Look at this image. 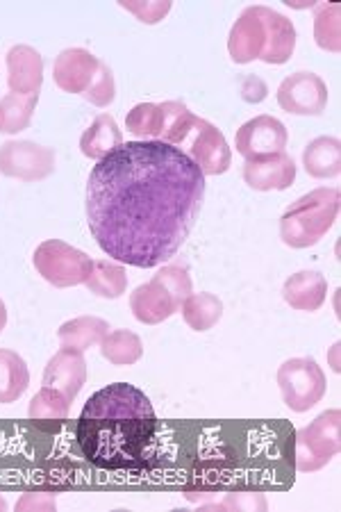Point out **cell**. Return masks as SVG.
<instances>
[{"mask_svg": "<svg viewBox=\"0 0 341 512\" xmlns=\"http://www.w3.org/2000/svg\"><path fill=\"white\" fill-rule=\"evenodd\" d=\"M205 203V176L180 148L128 142L87 180V221L96 244L119 264L153 269L176 258Z\"/></svg>", "mask_w": 341, "mask_h": 512, "instance_id": "cell-1", "label": "cell"}, {"mask_svg": "<svg viewBox=\"0 0 341 512\" xmlns=\"http://www.w3.org/2000/svg\"><path fill=\"white\" fill-rule=\"evenodd\" d=\"M155 433L153 403L130 383L98 390L85 403L76 426L82 458L107 472H135L146 467Z\"/></svg>", "mask_w": 341, "mask_h": 512, "instance_id": "cell-2", "label": "cell"}, {"mask_svg": "<svg viewBox=\"0 0 341 512\" xmlns=\"http://www.w3.org/2000/svg\"><path fill=\"white\" fill-rule=\"evenodd\" d=\"M296 51V28L287 16L264 5L246 7L230 30L228 53L237 64L262 60L287 64Z\"/></svg>", "mask_w": 341, "mask_h": 512, "instance_id": "cell-3", "label": "cell"}, {"mask_svg": "<svg viewBox=\"0 0 341 512\" xmlns=\"http://www.w3.org/2000/svg\"><path fill=\"white\" fill-rule=\"evenodd\" d=\"M341 194L337 187H319L291 203L280 219V239L291 249H310L335 226Z\"/></svg>", "mask_w": 341, "mask_h": 512, "instance_id": "cell-4", "label": "cell"}, {"mask_svg": "<svg viewBox=\"0 0 341 512\" xmlns=\"http://www.w3.org/2000/svg\"><path fill=\"white\" fill-rule=\"evenodd\" d=\"M341 449V412L328 410L296 433V469L319 472Z\"/></svg>", "mask_w": 341, "mask_h": 512, "instance_id": "cell-5", "label": "cell"}, {"mask_svg": "<svg viewBox=\"0 0 341 512\" xmlns=\"http://www.w3.org/2000/svg\"><path fill=\"white\" fill-rule=\"evenodd\" d=\"M282 401L294 412H307L326 394V374L314 358H291L278 369Z\"/></svg>", "mask_w": 341, "mask_h": 512, "instance_id": "cell-6", "label": "cell"}, {"mask_svg": "<svg viewBox=\"0 0 341 512\" xmlns=\"http://www.w3.org/2000/svg\"><path fill=\"white\" fill-rule=\"evenodd\" d=\"M35 269L46 283L66 289L85 283L91 269V258L62 242V239H46L35 251Z\"/></svg>", "mask_w": 341, "mask_h": 512, "instance_id": "cell-7", "label": "cell"}, {"mask_svg": "<svg viewBox=\"0 0 341 512\" xmlns=\"http://www.w3.org/2000/svg\"><path fill=\"white\" fill-rule=\"evenodd\" d=\"M178 148L189 155V160L201 169L203 176H221V173L230 169V146L226 137H223V132L212 126L210 121L196 117L194 123H191V130L187 132L185 142Z\"/></svg>", "mask_w": 341, "mask_h": 512, "instance_id": "cell-8", "label": "cell"}, {"mask_svg": "<svg viewBox=\"0 0 341 512\" xmlns=\"http://www.w3.org/2000/svg\"><path fill=\"white\" fill-rule=\"evenodd\" d=\"M55 171V151L35 142H5L0 146V173L7 178L37 183Z\"/></svg>", "mask_w": 341, "mask_h": 512, "instance_id": "cell-9", "label": "cell"}, {"mask_svg": "<svg viewBox=\"0 0 341 512\" xmlns=\"http://www.w3.org/2000/svg\"><path fill=\"white\" fill-rule=\"evenodd\" d=\"M278 105L296 117H319L328 105L326 82L312 71H298L282 80L278 87Z\"/></svg>", "mask_w": 341, "mask_h": 512, "instance_id": "cell-10", "label": "cell"}, {"mask_svg": "<svg viewBox=\"0 0 341 512\" xmlns=\"http://www.w3.org/2000/svg\"><path fill=\"white\" fill-rule=\"evenodd\" d=\"M289 132L285 123L269 117V114H262V117H255L246 121L244 126L237 130L235 146L237 153L244 155V158H257V155H269V153H282L287 148Z\"/></svg>", "mask_w": 341, "mask_h": 512, "instance_id": "cell-11", "label": "cell"}, {"mask_svg": "<svg viewBox=\"0 0 341 512\" xmlns=\"http://www.w3.org/2000/svg\"><path fill=\"white\" fill-rule=\"evenodd\" d=\"M101 60L91 55L85 48H66L55 57L53 64V78L55 85L66 94H78L85 98L89 92L91 82H94L98 69H101Z\"/></svg>", "mask_w": 341, "mask_h": 512, "instance_id": "cell-12", "label": "cell"}, {"mask_svg": "<svg viewBox=\"0 0 341 512\" xmlns=\"http://www.w3.org/2000/svg\"><path fill=\"white\" fill-rule=\"evenodd\" d=\"M244 180L255 192H285L296 180V164L285 151L257 155L246 160Z\"/></svg>", "mask_w": 341, "mask_h": 512, "instance_id": "cell-13", "label": "cell"}, {"mask_svg": "<svg viewBox=\"0 0 341 512\" xmlns=\"http://www.w3.org/2000/svg\"><path fill=\"white\" fill-rule=\"evenodd\" d=\"M87 383V362L82 353L76 351H57L48 360L44 371V387L60 392L66 401H73Z\"/></svg>", "mask_w": 341, "mask_h": 512, "instance_id": "cell-14", "label": "cell"}, {"mask_svg": "<svg viewBox=\"0 0 341 512\" xmlns=\"http://www.w3.org/2000/svg\"><path fill=\"white\" fill-rule=\"evenodd\" d=\"M130 308L137 321L146 326H157L182 308L176 296L153 276L151 283L139 285L130 296Z\"/></svg>", "mask_w": 341, "mask_h": 512, "instance_id": "cell-15", "label": "cell"}, {"mask_svg": "<svg viewBox=\"0 0 341 512\" xmlns=\"http://www.w3.org/2000/svg\"><path fill=\"white\" fill-rule=\"evenodd\" d=\"M44 82V57L32 46H12L7 53V85L12 94H39Z\"/></svg>", "mask_w": 341, "mask_h": 512, "instance_id": "cell-16", "label": "cell"}, {"mask_svg": "<svg viewBox=\"0 0 341 512\" xmlns=\"http://www.w3.org/2000/svg\"><path fill=\"white\" fill-rule=\"evenodd\" d=\"M326 296L328 280L319 271H298L282 287V299L298 312H316L326 303Z\"/></svg>", "mask_w": 341, "mask_h": 512, "instance_id": "cell-17", "label": "cell"}, {"mask_svg": "<svg viewBox=\"0 0 341 512\" xmlns=\"http://www.w3.org/2000/svg\"><path fill=\"white\" fill-rule=\"evenodd\" d=\"M119 146H123V135L110 114H101L80 139L82 155H87L89 160L98 162L105 160L107 155L114 153Z\"/></svg>", "mask_w": 341, "mask_h": 512, "instance_id": "cell-18", "label": "cell"}, {"mask_svg": "<svg viewBox=\"0 0 341 512\" xmlns=\"http://www.w3.org/2000/svg\"><path fill=\"white\" fill-rule=\"evenodd\" d=\"M107 333H110V326H107L105 319L78 317L62 324L57 337H60L62 349L85 353L87 349H91V346L101 344Z\"/></svg>", "mask_w": 341, "mask_h": 512, "instance_id": "cell-19", "label": "cell"}, {"mask_svg": "<svg viewBox=\"0 0 341 512\" xmlns=\"http://www.w3.org/2000/svg\"><path fill=\"white\" fill-rule=\"evenodd\" d=\"M303 167L312 178H335L341 171V144L337 137H316L303 151Z\"/></svg>", "mask_w": 341, "mask_h": 512, "instance_id": "cell-20", "label": "cell"}, {"mask_svg": "<svg viewBox=\"0 0 341 512\" xmlns=\"http://www.w3.org/2000/svg\"><path fill=\"white\" fill-rule=\"evenodd\" d=\"M82 285L101 299H119L128 289L126 267L110 260H91V269Z\"/></svg>", "mask_w": 341, "mask_h": 512, "instance_id": "cell-21", "label": "cell"}, {"mask_svg": "<svg viewBox=\"0 0 341 512\" xmlns=\"http://www.w3.org/2000/svg\"><path fill=\"white\" fill-rule=\"evenodd\" d=\"M30 385V371L19 353L0 349V403L19 401Z\"/></svg>", "mask_w": 341, "mask_h": 512, "instance_id": "cell-22", "label": "cell"}, {"mask_svg": "<svg viewBox=\"0 0 341 512\" xmlns=\"http://www.w3.org/2000/svg\"><path fill=\"white\" fill-rule=\"evenodd\" d=\"M182 319L185 324L196 330V333H205L219 324L223 317V303L219 296L214 294H189V299L182 303Z\"/></svg>", "mask_w": 341, "mask_h": 512, "instance_id": "cell-23", "label": "cell"}, {"mask_svg": "<svg viewBox=\"0 0 341 512\" xmlns=\"http://www.w3.org/2000/svg\"><path fill=\"white\" fill-rule=\"evenodd\" d=\"M39 103V94H7L0 98V132L5 135H16V132L26 130L35 114Z\"/></svg>", "mask_w": 341, "mask_h": 512, "instance_id": "cell-24", "label": "cell"}, {"mask_svg": "<svg viewBox=\"0 0 341 512\" xmlns=\"http://www.w3.org/2000/svg\"><path fill=\"white\" fill-rule=\"evenodd\" d=\"M101 353L110 365L128 367L141 360L144 344H141L139 335L132 333V330H114V333H107L101 342Z\"/></svg>", "mask_w": 341, "mask_h": 512, "instance_id": "cell-25", "label": "cell"}, {"mask_svg": "<svg viewBox=\"0 0 341 512\" xmlns=\"http://www.w3.org/2000/svg\"><path fill=\"white\" fill-rule=\"evenodd\" d=\"M126 126L132 135L141 137V142L146 139H157L164 130V105L162 103H139L132 107L126 117Z\"/></svg>", "mask_w": 341, "mask_h": 512, "instance_id": "cell-26", "label": "cell"}, {"mask_svg": "<svg viewBox=\"0 0 341 512\" xmlns=\"http://www.w3.org/2000/svg\"><path fill=\"white\" fill-rule=\"evenodd\" d=\"M339 3L321 5L314 14V39L319 48L328 53H339L341 32H339Z\"/></svg>", "mask_w": 341, "mask_h": 512, "instance_id": "cell-27", "label": "cell"}, {"mask_svg": "<svg viewBox=\"0 0 341 512\" xmlns=\"http://www.w3.org/2000/svg\"><path fill=\"white\" fill-rule=\"evenodd\" d=\"M69 408L71 403L66 401L60 392L51 390V387H44V390L35 394V399L30 401L28 415L35 421H62L69 417Z\"/></svg>", "mask_w": 341, "mask_h": 512, "instance_id": "cell-28", "label": "cell"}, {"mask_svg": "<svg viewBox=\"0 0 341 512\" xmlns=\"http://www.w3.org/2000/svg\"><path fill=\"white\" fill-rule=\"evenodd\" d=\"M116 96V85H114V73L110 66L105 62L101 64V69H98L94 82H91L89 92L85 94V101H89L91 105L96 107H107Z\"/></svg>", "mask_w": 341, "mask_h": 512, "instance_id": "cell-29", "label": "cell"}, {"mask_svg": "<svg viewBox=\"0 0 341 512\" xmlns=\"http://www.w3.org/2000/svg\"><path fill=\"white\" fill-rule=\"evenodd\" d=\"M119 5L123 7V10L135 14L141 23H148V26L160 23L164 16L171 12L169 0H164V3H128V0H123V3H119Z\"/></svg>", "mask_w": 341, "mask_h": 512, "instance_id": "cell-30", "label": "cell"}, {"mask_svg": "<svg viewBox=\"0 0 341 512\" xmlns=\"http://www.w3.org/2000/svg\"><path fill=\"white\" fill-rule=\"evenodd\" d=\"M221 510H266L262 494H228V499L219 506Z\"/></svg>", "mask_w": 341, "mask_h": 512, "instance_id": "cell-31", "label": "cell"}, {"mask_svg": "<svg viewBox=\"0 0 341 512\" xmlns=\"http://www.w3.org/2000/svg\"><path fill=\"white\" fill-rule=\"evenodd\" d=\"M57 508V501L51 494H35V492H28L23 494L16 503V510H37V512H44V510H55Z\"/></svg>", "mask_w": 341, "mask_h": 512, "instance_id": "cell-32", "label": "cell"}, {"mask_svg": "<svg viewBox=\"0 0 341 512\" xmlns=\"http://www.w3.org/2000/svg\"><path fill=\"white\" fill-rule=\"evenodd\" d=\"M5 326H7V308H5V303L0 301V333H3Z\"/></svg>", "mask_w": 341, "mask_h": 512, "instance_id": "cell-33", "label": "cell"}, {"mask_svg": "<svg viewBox=\"0 0 341 512\" xmlns=\"http://www.w3.org/2000/svg\"><path fill=\"white\" fill-rule=\"evenodd\" d=\"M5 510H7V501L0 497V512H5Z\"/></svg>", "mask_w": 341, "mask_h": 512, "instance_id": "cell-34", "label": "cell"}]
</instances>
